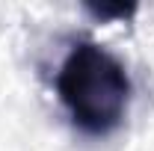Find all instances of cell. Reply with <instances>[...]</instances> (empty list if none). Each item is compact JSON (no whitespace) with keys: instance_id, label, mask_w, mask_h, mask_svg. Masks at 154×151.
<instances>
[{"instance_id":"cell-1","label":"cell","mask_w":154,"mask_h":151,"mask_svg":"<svg viewBox=\"0 0 154 151\" xmlns=\"http://www.w3.org/2000/svg\"><path fill=\"white\" fill-rule=\"evenodd\" d=\"M57 95L77 131L86 136H110L128 119L134 83L116 54L83 39L68 48L59 65Z\"/></svg>"},{"instance_id":"cell-2","label":"cell","mask_w":154,"mask_h":151,"mask_svg":"<svg viewBox=\"0 0 154 151\" xmlns=\"http://www.w3.org/2000/svg\"><path fill=\"white\" fill-rule=\"evenodd\" d=\"M83 9L95 21L110 24V21H128L136 12V3H86Z\"/></svg>"}]
</instances>
